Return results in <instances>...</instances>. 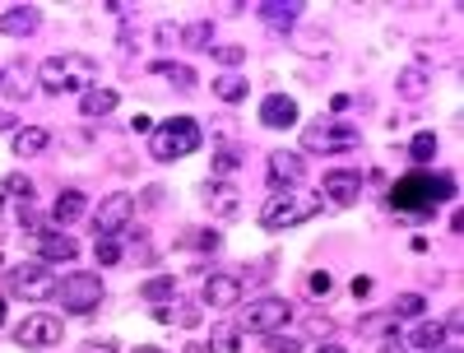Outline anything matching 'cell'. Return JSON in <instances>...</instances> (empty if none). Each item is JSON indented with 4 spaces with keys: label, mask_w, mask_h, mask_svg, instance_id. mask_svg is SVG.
I'll use <instances>...</instances> for the list:
<instances>
[{
    "label": "cell",
    "mask_w": 464,
    "mask_h": 353,
    "mask_svg": "<svg viewBox=\"0 0 464 353\" xmlns=\"http://www.w3.org/2000/svg\"><path fill=\"white\" fill-rule=\"evenodd\" d=\"M450 196H455V177L450 172H427V168H418V172H409V177H400L390 186V205L404 209V214H432Z\"/></svg>",
    "instance_id": "cell-1"
},
{
    "label": "cell",
    "mask_w": 464,
    "mask_h": 353,
    "mask_svg": "<svg viewBox=\"0 0 464 353\" xmlns=\"http://www.w3.org/2000/svg\"><path fill=\"white\" fill-rule=\"evenodd\" d=\"M38 84L47 93H84L97 88V60L84 51H65V56H47L38 66Z\"/></svg>",
    "instance_id": "cell-2"
},
{
    "label": "cell",
    "mask_w": 464,
    "mask_h": 353,
    "mask_svg": "<svg viewBox=\"0 0 464 353\" xmlns=\"http://www.w3.org/2000/svg\"><path fill=\"white\" fill-rule=\"evenodd\" d=\"M200 144H205V131H200L195 116H168L149 131V158L153 163H181V158H190Z\"/></svg>",
    "instance_id": "cell-3"
},
{
    "label": "cell",
    "mask_w": 464,
    "mask_h": 353,
    "mask_svg": "<svg viewBox=\"0 0 464 353\" xmlns=\"http://www.w3.org/2000/svg\"><path fill=\"white\" fill-rule=\"evenodd\" d=\"M325 209L320 196H307V190H283V196H270L260 205V228L264 233H288V228H302L316 214Z\"/></svg>",
    "instance_id": "cell-4"
},
{
    "label": "cell",
    "mask_w": 464,
    "mask_h": 353,
    "mask_svg": "<svg viewBox=\"0 0 464 353\" xmlns=\"http://www.w3.org/2000/svg\"><path fill=\"white\" fill-rule=\"evenodd\" d=\"M56 298H60V307L70 316H93L97 307H103V298H107L103 274H93V270L65 274V283H56Z\"/></svg>",
    "instance_id": "cell-5"
},
{
    "label": "cell",
    "mask_w": 464,
    "mask_h": 353,
    "mask_svg": "<svg viewBox=\"0 0 464 353\" xmlns=\"http://www.w3.org/2000/svg\"><path fill=\"white\" fill-rule=\"evenodd\" d=\"M362 144V131L353 121H316L302 131V149L307 153H348Z\"/></svg>",
    "instance_id": "cell-6"
},
{
    "label": "cell",
    "mask_w": 464,
    "mask_h": 353,
    "mask_svg": "<svg viewBox=\"0 0 464 353\" xmlns=\"http://www.w3.org/2000/svg\"><path fill=\"white\" fill-rule=\"evenodd\" d=\"M288 320H292V302L279 293H264L251 307H242V330H251V335H279Z\"/></svg>",
    "instance_id": "cell-7"
},
{
    "label": "cell",
    "mask_w": 464,
    "mask_h": 353,
    "mask_svg": "<svg viewBox=\"0 0 464 353\" xmlns=\"http://www.w3.org/2000/svg\"><path fill=\"white\" fill-rule=\"evenodd\" d=\"M5 288H10L14 298H23V302H47V298H56V274H51L42 261L14 265V270L5 274Z\"/></svg>",
    "instance_id": "cell-8"
},
{
    "label": "cell",
    "mask_w": 464,
    "mask_h": 353,
    "mask_svg": "<svg viewBox=\"0 0 464 353\" xmlns=\"http://www.w3.org/2000/svg\"><path fill=\"white\" fill-rule=\"evenodd\" d=\"M130 218H135V196L130 190H112L93 209V228H97V237H121L130 228Z\"/></svg>",
    "instance_id": "cell-9"
},
{
    "label": "cell",
    "mask_w": 464,
    "mask_h": 353,
    "mask_svg": "<svg viewBox=\"0 0 464 353\" xmlns=\"http://www.w3.org/2000/svg\"><path fill=\"white\" fill-rule=\"evenodd\" d=\"M14 344H23V348H56V344H65V326H60V316L32 311L28 320H19V326H14Z\"/></svg>",
    "instance_id": "cell-10"
},
{
    "label": "cell",
    "mask_w": 464,
    "mask_h": 353,
    "mask_svg": "<svg viewBox=\"0 0 464 353\" xmlns=\"http://www.w3.org/2000/svg\"><path fill=\"white\" fill-rule=\"evenodd\" d=\"M264 177H270L274 196H283V190H297L307 177V158L292 153V149H274L270 158H264Z\"/></svg>",
    "instance_id": "cell-11"
},
{
    "label": "cell",
    "mask_w": 464,
    "mask_h": 353,
    "mask_svg": "<svg viewBox=\"0 0 464 353\" xmlns=\"http://www.w3.org/2000/svg\"><path fill=\"white\" fill-rule=\"evenodd\" d=\"M200 205L218 218V223H232L242 214V190L232 186V181H205L200 186Z\"/></svg>",
    "instance_id": "cell-12"
},
{
    "label": "cell",
    "mask_w": 464,
    "mask_h": 353,
    "mask_svg": "<svg viewBox=\"0 0 464 353\" xmlns=\"http://www.w3.org/2000/svg\"><path fill=\"white\" fill-rule=\"evenodd\" d=\"M200 298H205V307H214V311H232V307H242V279H237V274L214 270V274L205 279V288H200Z\"/></svg>",
    "instance_id": "cell-13"
},
{
    "label": "cell",
    "mask_w": 464,
    "mask_h": 353,
    "mask_svg": "<svg viewBox=\"0 0 464 353\" xmlns=\"http://www.w3.org/2000/svg\"><path fill=\"white\" fill-rule=\"evenodd\" d=\"M357 196H362V172H353V168H329V172H325L320 200H329V205H353Z\"/></svg>",
    "instance_id": "cell-14"
},
{
    "label": "cell",
    "mask_w": 464,
    "mask_h": 353,
    "mask_svg": "<svg viewBox=\"0 0 464 353\" xmlns=\"http://www.w3.org/2000/svg\"><path fill=\"white\" fill-rule=\"evenodd\" d=\"M255 116H260V125H270V131H292L302 112H297V103L288 98V93H270V98H260Z\"/></svg>",
    "instance_id": "cell-15"
},
{
    "label": "cell",
    "mask_w": 464,
    "mask_h": 353,
    "mask_svg": "<svg viewBox=\"0 0 464 353\" xmlns=\"http://www.w3.org/2000/svg\"><path fill=\"white\" fill-rule=\"evenodd\" d=\"M255 14H260L264 28H274V33H288V28H297V19H302V5H297V0H260Z\"/></svg>",
    "instance_id": "cell-16"
},
{
    "label": "cell",
    "mask_w": 464,
    "mask_h": 353,
    "mask_svg": "<svg viewBox=\"0 0 464 353\" xmlns=\"http://www.w3.org/2000/svg\"><path fill=\"white\" fill-rule=\"evenodd\" d=\"M75 255H79V242H75L70 233H60V228H51V233H38V261H42V265H51V261L70 265Z\"/></svg>",
    "instance_id": "cell-17"
},
{
    "label": "cell",
    "mask_w": 464,
    "mask_h": 353,
    "mask_svg": "<svg viewBox=\"0 0 464 353\" xmlns=\"http://www.w3.org/2000/svg\"><path fill=\"white\" fill-rule=\"evenodd\" d=\"M42 28V10L38 5H10L5 14H0V33L5 38H28Z\"/></svg>",
    "instance_id": "cell-18"
},
{
    "label": "cell",
    "mask_w": 464,
    "mask_h": 353,
    "mask_svg": "<svg viewBox=\"0 0 464 353\" xmlns=\"http://www.w3.org/2000/svg\"><path fill=\"white\" fill-rule=\"evenodd\" d=\"M404 344H413V348H422V353H441V348H455V344H450V330H446V320H418V326H413V335H409Z\"/></svg>",
    "instance_id": "cell-19"
},
{
    "label": "cell",
    "mask_w": 464,
    "mask_h": 353,
    "mask_svg": "<svg viewBox=\"0 0 464 353\" xmlns=\"http://www.w3.org/2000/svg\"><path fill=\"white\" fill-rule=\"evenodd\" d=\"M116 107H121V93H116V88H103V84L88 88L84 98H79V116H84V121H103V116H112Z\"/></svg>",
    "instance_id": "cell-20"
},
{
    "label": "cell",
    "mask_w": 464,
    "mask_h": 353,
    "mask_svg": "<svg viewBox=\"0 0 464 353\" xmlns=\"http://www.w3.org/2000/svg\"><path fill=\"white\" fill-rule=\"evenodd\" d=\"M427 84H432V70L418 60V66H404V70H400V84H394V88H400L404 103H418V98H427Z\"/></svg>",
    "instance_id": "cell-21"
},
{
    "label": "cell",
    "mask_w": 464,
    "mask_h": 353,
    "mask_svg": "<svg viewBox=\"0 0 464 353\" xmlns=\"http://www.w3.org/2000/svg\"><path fill=\"white\" fill-rule=\"evenodd\" d=\"M79 214H84V190H60L56 205H51V223L65 233V228H70V223H75Z\"/></svg>",
    "instance_id": "cell-22"
},
{
    "label": "cell",
    "mask_w": 464,
    "mask_h": 353,
    "mask_svg": "<svg viewBox=\"0 0 464 353\" xmlns=\"http://www.w3.org/2000/svg\"><path fill=\"white\" fill-rule=\"evenodd\" d=\"M47 144H51V135L42 131V125H19L14 131V158H38Z\"/></svg>",
    "instance_id": "cell-23"
},
{
    "label": "cell",
    "mask_w": 464,
    "mask_h": 353,
    "mask_svg": "<svg viewBox=\"0 0 464 353\" xmlns=\"http://www.w3.org/2000/svg\"><path fill=\"white\" fill-rule=\"evenodd\" d=\"M140 298L153 302V307H168L177 298V274H158V279H144L140 283Z\"/></svg>",
    "instance_id": "cell-24"
},
{
    "label": "cell",
    "mask_w": 464,
    "mask_h": 353,
    "mask_svg": "<svg viewBox=\"0 0 464 353\" xmlns=\"http://www.w3.org/2000/svg\"><path fill=\"white\" fill-rule=\"evenodd\" d=\"M153 75H162L168 84H177V88H195L200 79H195V70L186 66V60H153Z\"/></svg>",
    "instance_id": "cell-25"
},
{
    "label": "cell",
    "mask_w": 464,
    "mask_h": 353,
    "mask_svg": "<svg viewBox=\"0 0 464 353\" xmlns=\"http://www.w3.org/2000/svg\"><path fill=\"white\" fill-rule=\"evenodd\" d=\"M246 93H251V84H246L237 70H227V75L214 79V98H223V103H242Z\"/></svg>",
    "instance_id": "cell-26"
},
{
    "label": "cell",
    "mask_w": 464,
    "mask_h": 353,
    "mask_svg": "<svg viewBox=\"0 0 464 353\" xmlns=\"http://www.w3.org/2000/svg\"><path fill=\"white\" fill-rule=\"evenodd\" d=\"M437 149H441L437 131H418V135L409 140V158H413L418 168H427V163H432V158H437Z\"/></svg>",
    "instance_id": "cell-27"
},
{
    "label": "cell",
    "mask_w": 464,
    "mask_h": 353,
    "mask_svg": "<svg viewBox=\"0 0 464 353\" xmlns=\"http://www.w3.org/2000/svg\"><path fill=\"white\" fill-rule=\"evenodd\" d=\"M390 316L394 320H422L427 316V298L422 293H400V298H394V307H390Z\"/></svg>",
    "instance_id": "cell-28"
},
{
    "label": "cell",
    "mask_w": 464,
    "mask_h": 353,
    "mask_svg": "<svg viewBox=\"0 0 464 353\" xmlns=\"http://www.w3.org/2000/svg\"><path fill=\"white\" fill-rule=\"evenodd\" d=\"M209 163H214V181H223L227 172H237V168H242V149H237V144H218Z\"/></svg>",
    "instance_id": "cell-29"
},
{
    "label": "cell",
    "mask_w": 464,
    "mask_h": 353,
    "mask_svg": "<svg viewBox=\"0 0 464 353\" xmlns=\"http://www.w3.org/2000/svg\"><path fill=\"white\" fill-rule=\"evenodd\" d=\"M181 42H186V47H195V51H209V47H214V23H209V19H200V23L181 28Z\"/></svg>",
    "instance_id": "cell-30"
},
{
    "label": "cell",
    "mask_w": 464,
    "mask_h": 353,
    "mask_svg": "<svg viewBox=\"0 0 464 353\" xmlns=\"http://www.w3.org/2000/svg\"><path fill=\"white\" fill-rule=\"evenodd\" d=\"M297 51H302V56H329V33H320V28H307V33L297 38Z\"/></svg>",
    "instance_id": "cell-31"
},
{
    "label": "cell",
    "mask_w": 464,
    "mask_h": 353,
    "mask_svg": "<svg viewBox=\"0 0 464 353\" xmlns=\"http://www.w3.org/2000/svg\"><path fill=\"white\" fill-rule=\"evenodd\" d=\"M209 56L218 60V66H227V70H237L242 60H246V47H237V42H227V47H209Z\"/></svg>",
    "instance_id": "cell-32"
},
{
    "label": "cell",
    "mask_w": 464,
    "mask_h": 353,
    "mask_svg": "<svg viewBox=\"0 0 464 353\" xmlns=\"http://www.w3.org/2000/svg\"><path fill=\"white\" fill-rule=\"evenodd\" d=\"M242 335L232 330V326H223V330H214V344L205 348V353H242V344H237Z\"/></svg>",
    "instance_id": "cell-33"
},
{
    "label": "cell",
    "mask_w": 464,
    "mask_h": 353,
    "mask_svg": "<svg viewBox=\"0 0 464 353\" xmlns=\"http://www.w3.org/2000/svg\"><path fill=\"white\" fill-rule=\"evenodd\" d=\"M93 255H97V265H116V261H121V242H116V237H97Z\"/></svg>",
    "instance_id": "cell-34"
},
{
    "label": "cell",
    "mask_w": 464,
    "mask_h": 353,
    "mask_svg": "<svg viewBox=\"0 0 464 353\" xmlns=\"http://www.w3.org/2000/svg\"><path fill=\"white\" fill-rule=\"evenodd\" d=\"M0 186H5V190H10V196H19L23 205H32V181H28L23 172H10V177H5V181H0Z\"/></svg>",
    "instance_id": "cell-35"
},
{
    "label": "cell",
    "mask_w": 464,
    "mask_h": 353,
    "mask_svg": "<svg viewBox=\"0 0 464 353\" xmlns=\"http://www.w3.org/2000/svg\"><path fill=\"white\" fill-rule=\"evenodd\" d=\"M270 353H302V339H297V335H270Z\"/></svg>",
    "instance_id": "cell-36"
},
{
    "label": "cell",
    "mask_w": 464,
    "mask_h": 353,
    "mask_svg": "<svg viewBox=\"0 0 464 353\" xmlns=\"http://www.w3.org/2000/svg\"><path fill=\"white\" fill-rule=\"evenodd\" d=\"M186 246H200V251H209V246H214V251H218V246H223V237H218V233H195V237H186Z\"/></svg>",
    "instance_id": "cell-37"
},
{
    "label": "cell",
    "mask_w": 464,
    "mask_h": 353,
    "mask_svg": "<svg viewBox=\"0 0 464 353\" xmlns=\"http://www.w3.org/2000/svg\"><path fill=\"white\" fill-rule=\"evenodd\" d=\"M329 288H335V274H329V270H316V274H311V293H329Z\"/></svg>",
    "instance_id": "cell-38"
},
{
    "label": "cell",
    "mask_w": 464,
    "mask_h": 353,
    "mask_svg": "<svg viewBox=\"0 0 464 353\" xmlns=\"http://www.w3.org/2000/svg\"><path fill=\"white\" fill-rule=\"evenodd\" d=\"M376 353H409V344L400 339V335H390V339H381V348Z\"/></svg>",
    "instance_id": "cell-39"
},
{
    "label": "cell",
    "mask_w": 464,
    "mask_h": 353,
    "mask_svg": "<svg viewBox=\"0 0 464 353\" xmlns=\"http://www.w3.org/2000/svg\"><path fill=\"white\" fill-rule=\"evenodd\" d=\"M367 293H372V279L357 274V279H353V298H367Z\"/></svg>",
    "instance_id": "cell-40"
},
{
    "label": "cell",
    "mask_w": 464,
    "mask_h": 353,
    "mask_svg": "<svg viewBox=\"0 0 464 353\" xmlns=\"http://www.w3.org/2000/svg\"><path fill=\"white\" fill-rule=\"evenodd\" d=\"M19 223H23V228H38V209L23 205V209H19Z\"/></svg>",
    "instance_id": "cell-41"
},
{
    "label": "cell",
    "mask_w": 464,
    "mask_h": 353,
    "mask_svg": "<svg viewBox=\"0 0 464 353\" xmlns=\"http://www.w3.org/2000/svg\"><path fill=\"white\" fill-rule=\"evenodd\" d=\"M162 196H168V190H162V186H149V190H144V205L153 209V205H162Z\"/></svg>",
    "instance_id": "cell-42"
},
{
    "label": "cell",
    "mask_w": 464,
    "mask_h": 353,
    "mask_svg": "<svg viewBox=\"0 0 464 353\" xmlns=\"http://www.w3.org/2000/svg\"><path fill=\"white\" fill-rule=\"evenodd\" d=\"M88 353H116V339H93Z\"/></svg>",
    "instance_id": "cell-43"
},
{
    "label": "cell",
    "mask_w": 464,
    "mask_h": 353,
    "mask_svg": "<svg viewBox=\"0 0 464 353\" xmlns=\"http://www.w3.org/2000/svg\"><path fill=\"white\" fill-rule=\"evenodd\" d=\"M130 131H140V135H144V131H153V121H149V116H144V112H140V116H135V121H130Z\"/></svg>",
    "instance_id": "cell-44"
},
{
    "label": "cell",
    "mask_w": 464,
    "mask_h": 353,
    "mask_svg": "<svg viewBox=\"0 0 464 353\" xmlns=\"http://www.w3.org/2000/svg\"><path fill=\"white\" fill-rule=\"evenodd\" d=\"M311 330H316V335H329V316H311Z\"/></svg>",
    "instance_id": "cell-45"
},
{
    "label": "cell",
    "mask_w": 464,
    "mask_h": 353,
    "mask_svg": "<svg viewBox=\"0 0 464 353\" xmlns=\"http://www.w3.org/2000/svg\"><path fill=\"white\" fill-rule=\"evenodd\" d=\"M0 131H14V116L10 112H0Z\"/></svg>",
    "instance_id": "cell-46"
},
{
    "label": "cell",
    "mask_w": 464,
    "mask_h": 353,
    "mask_svg": "<svg viewBox=\"0 0 464 353\" xmlns=\"http://www.w3.org/2000/svg\"><path fill=\"white\" fill-rule=\"evenodd\" d=\"M316 353H348V348H344V344H320Z\"/></svg>",
    "instance_id": "cell-47"
},
{
    "label": "cell",
    "mask_w": 464,
    "mask_h": 353,
    "mask_svg": "<svg viewBox=\"0 0 464 353\" xmlns=\"http://www.w3.org/2000/svg\"><path fill=\"white\" fill-rule=\"evenodd\" d=\"M0 326H5V298H0Z\"/></svg>",
    "instance_id": "cell-48"
},
{
    "label": "cell",
    "mask_w": 464,
    "mask_h": 353,
    "mask_svg": "<svg viewBox=\"0 0 464 353\" xmlns=\"http://www.w3.org/2000/svg\"><path fill=\"white\" fill-rule=\"evenodd\" d=\"M135 353H162V348H149V344H144V348H135Z\"/></svg>",
    "instance_id": "cell-49"
},
{
    "label": "cell",
    "mask_w": 464,
    "mask_h": 353,
    "mask_svg": "<svg viewBox=\"0 0 464 353\" xmlns=\"http://www.w3.org/2000/svg\"><path fill=\"white\" fill-rule=\"evenodd\" d=\"M0 209H5V186H0Z\"/></svg>",
    "instance_id": "cell-50"
},
{
    "label": "cell",
    "mask_w": 464,
    "mask_h": 353,
    "mask_svg": "<svg viewBox=\"0 0 464 353\" xmlns=\"http://www.w3.org/2000/svg\"><path fill=\"white\" fill-rule=\"evenodd\" d=\"M441 353H459V348H441Z\"/></svg>",
    "instance_id": "cell-51"
},
{
    "label": "cell",
    "mask_w": 464,
    "mask_h": 353,
    "mask_svg": "<svg viewBox=\"0 0 464 353\" xmlns=\"http://www.w3.org/2000/svg\"><path fill=\"white\" fill-rule=\"evenodd\" d=\"M0 79H5V70H0Z\"/></svg>",
    "instance_id": "cell-52"
}]
</instances>
